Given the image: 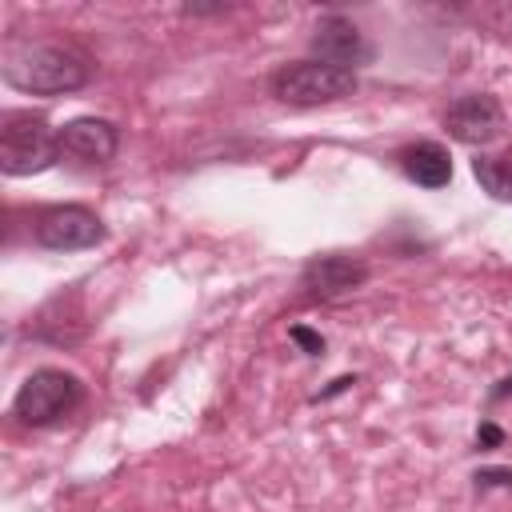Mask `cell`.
Here are the masks:
<instances>
[{"instance_id": "6da1fadb", "label": "cell", "mask_w": 512, "mask_h": 512, "mask_svg": "<svg viewBox=\"0 0 512 512\" xmlns=\"http://www.w3.org/2000/svg\"><path fill=\"white\" fill-rule=\"evenodd\" d=\"M0 72L12 88L32 92V96H60V92H76L88 80V64L84 56H76L64 44H32V40H16L4 48Z\"/></svg>"}, {"instance_id": "7a4b0ae2", "label": "cell", "mask_w": 512, "mask_h": 512, "mask_svg": "<svg viewBox=\"0 0 512 512\" xmlns=\"http://www.w3.org/2000/svg\"><path fill=\"white\" fill-rule=\"evenodd\" d=\"M60 156V140L56 132L32 116V112H12L4 116V128H0V168L8 176H32V172H44L52 168Z\"/></svg>"}, {"instance_id": "3957f363", "label": "cell", "mask_w": 512, "mask_h": 512, "mask_svg": "<svg viewBox=\"0 0 512 512\" xmlns=\"http://www.w3.org/2000/svg\"><path fill=\"white\" fill-rule=\"evenodd\" d=\"M352 88H356V72L332 68L324 60H296L272 76V96L284 104H296V108L332 104V100L348 96Z\"/></svg>"}, {"instance_id": "277c9868", "label": "cell", "mask_w": 512, "mask_h": 512, "mask_svg": "<svg viewBox=\"0 0 512 512\" xmlns=\"http://www.w3.org/2000/svg\"><path fill=\"white\" fill-rule=\"evenodd\" d=\"M76 400H80V380L76 376L60 372V368H40L20 384V392L12 400V412L24 424L40 428V424H52L56 416H64Z\"/></svg>"}, {"instance_id": "5b68a950", "label": "cell", "mask_w": 512, "mask_h": 512, "mask_svg": "<svg viewBox=\"0 0 512 512\" xmlns=\"http://www.w3.org/2000/svg\"><path fill=\"white\" fill-rule=\"evenodd\" d=\"M36 240L52 252H76V248H92L104 240V224L96 212L80 208V204H60L36 216Z\"/></svg>"}, {"instance_id": "8992f818", "label": "cell", "mask_w": 512, "mask_h": 512, "mask_svg": "<svg viewBox=\"0 0 512 512\" xmlns=\"http://www.w3.org/2000/svg\"><path fill=\"white\" fill-rule=\"evenodd\" d=\"M444 128L460 144H488L504 132V108L488 92H468L444 112Z\"/></svg>"}, {"instance_id": "52a82bcc", "label": "cell", "mask_w": 512, "mask_h": 512, "mask_svg": "<svg viewBox=\"0 0 512 512\" xmlns=\"http://www.w3.org/2000/svg\"><path fill=\"white\" fill-rule=\"evenodd\" d=\"M312 52H316V60H324L332 68H344V72H352V68H360V64L372 60V48H368L364 32L352 20H344V16H324L316 24Z\"/></svg>"}, {"instance_id": "ba28073f", "label": "cell", "mask_w": 512, "mask_h": 512, "mask_svg": "<svg viewBox=\"0 0 512 512\" xmlns=\"http://www.w3.org/2000/svg\"><path fill=\"white\" fill-rule=\"evenodd\" d=\"M368 280V268L356 256H312L304 264V288L320 300H336Z\"/></svg>"}, {"instance_id": "9c48e42d", "label": "cell", "mask_w": 512, "mask_h": 512, "mask_svg": "<svg viewBox=\"0 0 512 512\" xmlns=\"http://www.w3.org/2000/svg\"><path fill=\"white\" fill-rule=\"evenodd\" d=\"M60 152L76 156V160H88V164H104L116 156V128L100 116H80V120H68L60 132Z\"/></svg>"}, {"instance_id": "30bf717a", "label": "cell", "mask_w": 512, "mask_h": 512, "mask_svg": "<svg viewBox=\"0 0 512 512\" xmlns=\"http://www.w3.org/2000/svg\"><path fill=\"white\" fill-rule=\"evenodd\" d=\"M404 172L424 188H444L452 180V156L440 144H416L404 152Z\"/></svg>"}, {"instance_id": "8fae6325", "label": "cell", "mask_w": 512, "mask_h": 512, "mask_svg": "<svg viewBox=\"0 0 512 512\" xmlns=\"http://www.w3.org/2000/svg\"><path fill=\"white\" fill-rule=\"evenodd\" d=\"M472 172H476V180H484V184H488V192H492V196H512V184L504 180V164H500V160L480 156V160L472 164Z\"/></svg>"}, {"instance_id": "7c38bea8", "label": "cell", "mask_w": 512, "mask_h": 512, "mask_svg": "<svg viewBox=\"0 0 512 512\" xmlns=\"http://www.w3.org/2000/svg\"><path fill=\"white\" fill-rule=\"evenodd\" d=\"M288 336H292V340H296V344H300V348H304L308 356H320V352H324V340H320V336H316L312 328H304V324L288 328Z\"/></svg>"}, {"instance_id": "4fadbf2b", "label": "cell", "mask_w": 512, "mask_h": 512, "mask_svg": "<svg viewBox=\"0 0 512 512\" xmlns=\"http://www.w3.org/2000/svg\"><path fill=\"white\" fill-rule=\"evenodd\" d=\"M476 440H480V444H488V448H492V444H500V440H504V432H500V428H496V424H480V436H476Z\"/></svg>"}]
</instances>
